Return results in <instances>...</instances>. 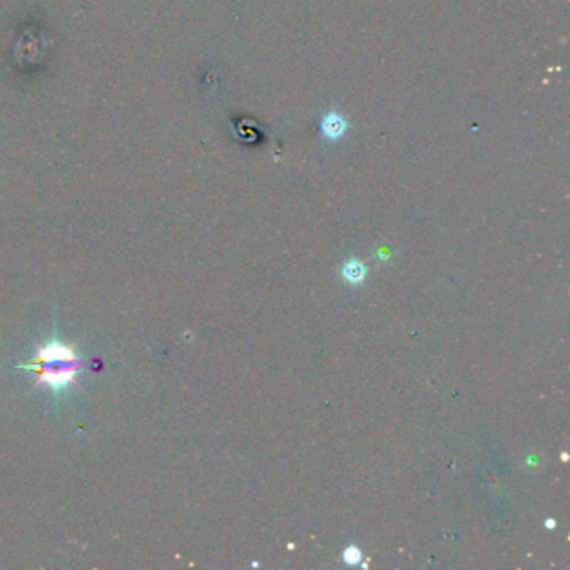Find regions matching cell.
<instances>
[{
    "label": "cell",
    "instance_id": "cell-1",
    "mask_svg": "<svg viewBox=\"0 0 570 570\" xmlns=\"http://www.w3.org/2000/svg\"><path fill=\"white\" fill-rule=\"evenodd\" d=\"M80 366L82 363L74 348L56 338L44 347H39L32 363L20 365V368L34 371L39 378V385H47L54 393H61L70 385H75Z\"/></svg>",
    "mask_w": 570,
    "mask_h": 570
},
{
    "label": "cell",
    "instance_id": "cell-2",
    "mask_svg": "<svg viewBox=\"0 0 570 570\" xmlns=\"http://www.w3.org/2000/svg\"><path fill=\"white\" fill-rule=\"evenodd\" d=\"M320 131L328 141H340L348 131V123L340 112L328 111L321 118Z\"/></svg>",
    "mask_w": 570,
    "mask_h": 570
}]
</instances>
